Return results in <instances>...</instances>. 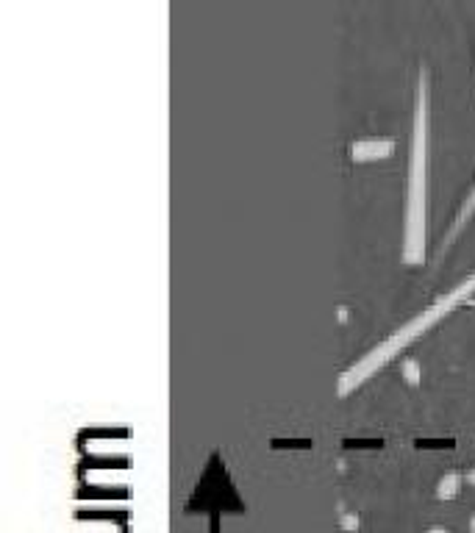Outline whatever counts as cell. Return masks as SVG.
<instances>
[{"label":"cell","mask_w":475,"mask_h":533,"mask_svg":"<svg viewBox=\"0 0 475 533\" xmlns=\"http://www.w3.org/2000/svg\"><path fill=\"white\" fill-rule=\"evenodd\" d=\"M431 75L420 70L414 89L409 178L403 203L400 259L406 267H423L428 259V195H431Z\"/></svg>","instance_id":"6da1fadb"},{"label":"cell","mask_w":475,"mask_h":533,"mask_svg":"<svg viewBox=\"0 0 475 533\" xmlns=\"http://www.w3.org/2000/svg\"><path fill=\"white\" fill-rule=\"evenodd\" d=\"M475 298V270L467 278H462L456 286H450L445 295H439L434 303H428L423 311H417L412 320L395 328L387 339H381L378 345L367 350L364 356L350 364L348 370H342V375L337 378V397H350L356 395L364 384H370L375 375L381 370H387L389 364L395 359H400L406 350L412 348L414 342H420L423 336H428L437 328L442 320H448L453 311L464 306L467 300Z\"/></svg>","instance_id":"7a4b0ae2"},{"label":"cell","mask_w":475,"mask_h":533,"mask_svg":"<svg viewBox=\"0 0 475 533\" xmlns=\"http://www.w3.org/2000/svg\"><path fill=\"white\" fill-rule=\"evenodd\" d=\"M473 217H475V181H473V186H470V192H467V198L462 200L459 211H456V220H453V225L448 228V234H445V239H442V245H439L437 259H442V256H445V253L456 245V239L464 234V228L470 225Z\"/></svg>","instance_id":"3957f363"},{"label":"cell","mask_w":475,"mask_h":533,"mask_svg":"<svg viewBox=\"0 0 475 533\" xmlns=\"http://www.w3.org/2000/svg\"><path fill=\"white\" fill-rule=\"evenodd\" d=\"M395 150L392 139H362L356 142L350 153H353V162H378V159H387Z\"/></svg>","instance_id":"277c9868"},{"label":"cell","mask_w":475,"mask_h":533,"mask_svg":"<svg viewBox=\"0 0 475 533\" xmlns=\"http://www.w3.org/2000/svg\"><path fill=\"white\" fill-rule=\"evenodd\" d=\"M467 481H470V484H475V470L470 472V475H467Z\"/></svg>","instance_id":"5b68a950"},{"label":"cell","mask_w":475,"mask_h":533,"mask_svg":"<svg viewBox=\"0 0 475 533\" xmlns=\"http://www.w3.org/2000/svg\"><path fill=\"white\" fill-rule=\"evenodd\" d=\"M473 531H475V520H473Z\"/></svg>","instance_id":"8992f818"}]
</instances>
